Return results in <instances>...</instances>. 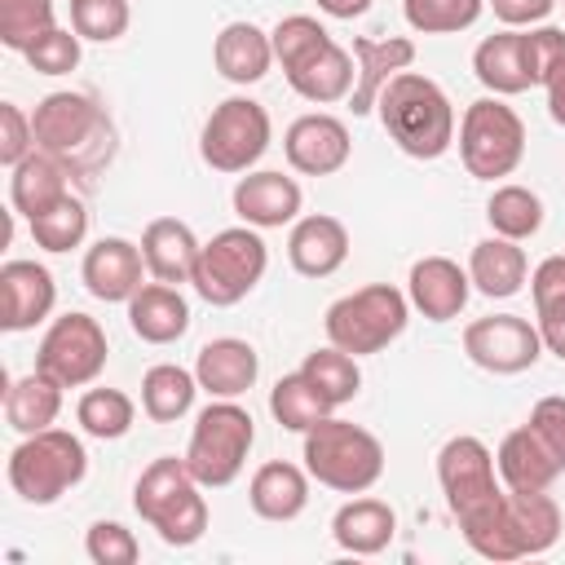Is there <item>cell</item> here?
<instances>
[{"label": "cell", "instance_id": "f1b7e54d", "mask_svg": "<svg viewBox=\"0 0 565 565\" xmlns=\"http://www.w3.org/2000/svg\"><path fill=\"white\" fill-rule=\"evenodd\" d=\"M13 177H9V203H13V212L18 216H40V212H49L53 203H62L66 194H71V168L57 159V154H49V150H31L18 168H9Z\"/></svg>", "mask_w": 565, "mask_h": 565}, {"label": "cell", "instance_id": "836d02e7", "mask_svg": "<svg viewBox=\"0 0 565 565\" xmlns=\"http://www.w3.org/2000/svg\"><path fill=\"white\" fill-rule=\"evenodd\" d=\"M194 393H199V375L177 362H159L141 375V411L154 424H177L181 415H190Z\"/></svg>", "mask_w": 565, "mask_h": 565}, {"label": "cell", "instance_id": "60d3db41", "mask_svg": "<svg viewBox=\"0 0 565 565\" xmlns=\"http://www.w3.org/2000/svg\"><path fill=\"white\" fill-rule=\"evenodd\" d=\"M53 0H0V44L26 53L44 31H53Z\"/></svg>", "mask_w": 565, "mask_h": 565}, {"label": "cell", "instance_id": "4316f807", "mask_svg": "<svg viewBox=\"0 0 565 565\" xmlns=\"http://www.w3.org/2000/svg\"><path fill=\"white\" fill-rule=\"evenodd\" d=\"M494 468H499V481H503L508 490H552V481L565 472L561 459L547 450V441H543L530 424L512 428V433L499 441Z\"/></svg>", "mask_w": 565, "mask_h": 565}, {"label": "cell", "instance_id": "11a10c76", "mask_svg": "<svg viewBox=\"0 0 565 565\" xmlns=\"http://www.w3.org/2000/svg\"><path fill=\"white\" fill-rule=\"evenodd\" d=\"M561 9H565V0H561Z\"/></svg>", "mask_w": 565, "mask_h": 565}, {"label": "cell", "instance_id": "f5cc1de1", "mask_svg": "<svg viewBox=\"0 0 565 565\" xmlns=\"http://www.w3.org/2000/svg\"><path fill=\"white\" fill-rule=\"evenodd\" d=\"M318 9H322L327 18H340V22H353V18H362V13L371 9V0H318Z\"/></svg>", "mask_w": 565, "mask_h": 565}, {"label": "cell", "instance_id": "7402d4cb", "mask_svg": "<svg viewBox=\"0 0 565 565\" xmlns=\"http://www.w3.org/2000/svg\"><path fill=\"white\" fill-rule=\"evenodd\" d=\"M282 75H287L291 93H300L305 102L331 106V102H344V97L353 93L358 66H353V53H349L344 44L327 40V44H318L313 53H305L300 62H291Z\"/></svg>", "mask_w": 565, "mask_h": 565}, {"label": "cell", "instance_id": "681fc988", "mask_svg": "<svg viewBox=\"0 0 565 565\" xmlns=\"http://www.w3.org/2000/svg\"><path fill=\"white\" fill-rule=\"evenodd\" d=\"M543 441H547V450L561 459V468H565V397H539L534 406H530V419H525Z\"/></svg>", "mask_w": 565, "mask_h": 565}, {"label": "cell", "instance_id": "816d5d0a", "mask_svg": "<svg viewBox=\"0 0 565 565\" xmlns=\"http://www.w3.org/2000/svg\"><path fill=\"white\" fill-rule=\"evenodd\" d=\"M543 88H547V115H552V124L565 128V62L552 71V79Z\"/></svg>", "mask_w": 565, "mask_h": 565}, {"label": "cell", "instance_id": "ba28073f", "mask_svg": "<svg viewBox=\"0 0 565 565\" xmlns=\"http://www.w3.org/2000/svg\"><path fill=\"white\" fill-rule=\"evenodd\" d=\"M252 441H256L252 411H243L238 397H216L194 419V433H190V446H185V463H190V472L199 477L203 490H221L243 472Z\"/></svg>", "mask_w": 565, "mask_h": 565}, {"label": "cell", "instance_id": "d590c367", "mask_svg": "<svg viewBox=\"0 0 565 565\" xmlns=\"http://www.w3.org/2000/svg\"><path fill=\"white\" fill-rule=\"evenodd\" d=\"M486 221H490L494 234H503V238H512V243L534 238V234L543 230V199H539L530 185H516V181L494 185V194H490V203H486Z\"/></svg>", "mask_w": 565, "mask_h": 565}, {"label": "cell", "instance_id": "8fae6325", "mask_svg": "<svg viewBox=\"0 0 565 565\" xmlns=\"http://www.w3.org/2000/svg\"><path fill=\"white\" fill-rule=\"evenodd\" d=\"M269 110L252 97H225L221 106H212V115L203 119L199 132V154L212 172L238 177L252 172L260 163V154L269 150Z\"/></svg>", "mask_w": 565, "mask_h": 565}, {"label": "cell", "instance_id": "c3c4849f", "mask_svg": "<svg viewBox=\"0 0 565 565\" xmlns=\"http://www.w3.org/2000/svg\"><path fill=\"white\" fill-rule=\"evenodd\" d=\"M31 150H35L31 115H22L18 102H0V163L4 168H18Z\"/></svg>", "mask_w": 565, "mask_h": 565}, {"label": "cell", "instance_id": "9c48e42d", "mask_svg": "<svg viewBox=\"0 0 565 565\" xmlns=\"http://www.w3.org/2000/svg\"><path fill=\"white\" fill-rule=\"evenodd\" d=\"M265 269H269V252H265L260 230L230 225V230H221V234H212L203 243L199 265H194V291L207 305L230 309V305H238V300H247L256 291Z\"/></svg>", "mask_w": 565, "mask_h": 565}, {"label": "cell", "instance_id": "52a82bcc", "mask_svg": "<svg viewBox=\"0 0 565 565\" xmlns=\"http://www.w3.org/2000/svg\"><path fill=\"white\" fill-rule=\"evenodd\" d=\"M406 318H411L406 291H397L393 282H366V287L340 296L327 309L322 327H327V344H335L353 358H366V353L388 349L406 331Z\"/></svg>", "mask_w": 565, "mask_h": 565}, {"label": "cell", "instance_id": "db71d44e", "mask_svg": "<svg viewBox=\"0 0 565 565\" xmlns=\"http://www.w3.org/2000/svg\"><path fill=\"white\" fill-rule=\"evenodd\" d=\"M539 335H543V349L556 353L565 362V318H552V322H539Z\"/></svg>", "mask_w": 565, "mask_h": 565}, {"label": "cell", "instance_id": "7a4b0ae2", "mask_svg": "<svg viewBox=\"0 0 565 565\" xmlns=\"http://www.w3.org/2000/svg\"><path fill=\"white\" fill-rule=\"evenodd\" d=\"M35 150L57 154L75 177H97L115 159V124L88 93H49L35 115Z\"/></svg>", "mask_w": 565, "mask_h": 565}, {"label": "cell", "instance_id": "d6a6232c", "mask_svg": "<svg viewBox=\"0 0 565 565\" xmlns=\"http://www.w3.org/2000/svg\"><path fill=\"white\" fill-rule=\"evenodd\" d=\"M57 415H62V384L49 380L44 371H31L4 388V419L13 433L22 437L44 433L57 424Z\"/></svg>", "mask_w": 565, "mask_h": 565}, {"label": "cell", "instance_id": "f907efd6", "mask_svg": "<svg viewBox=\"0 0 565 565\" xmlns=\"http://www.w3.org/2000/svg\"><path fill=\"white\" fill-rule=\"evenodd\" d=\"M490 9H494V18L503 22V26H534V22H543L561 0H486Z\"/></svg>", "mask_w": 565, "mask_h": 565}, {"label": "cell", "instance_id": "ffe728a7", "mask_svg": "<svg viewBox=\"0 0 565 565\" xmlns=\"http://www.w3.org/2000/svg\"><path fill=\"white\" fill-rule=\"evenodd\" d=\"M472 296V278L468 269H459V260L450 256H424L411 265L406 274V300L415 313H424L428 322H450L463 313Z\"/></svg>", "mask_w": 565, "mask_h": 565}, {"label": "cell", "instance_id": "8992f818", "mask_svg": "<svg viewBox=\"0 0 565 565\" xmlns=\"http://www.w3.org/2000/svg\"><path fill=\"white\" fill-rule=\"evenodd\" d=\"M84 472H88V450L66 428L31 433L9 450V486L31 508L57 503L66 490L84 481Z\"/></svg>", "mask_w": 565, "mask_h": 565}, {"label": "cell", "instance_id": "2e32d148", "mask_svg": "<svg viewBox=\"0 0 565 565\" xmlns=\"http://www.w3.org/2000/svg\"><path fill=\"white\" fill-rule=\"evenodd\" d=\"M234 216L252 230H282V225H296L300 221V185L296 177L278 172V168H260V172H247L234 181Z\"/></svg>", "mask_w": 565, "mask_h": 565}, {"label": "cell", "instance_id": "4dcf8cb0", "mask_svg": "<svg viewBox=\"0 0 565 565\" xmlns=\"http://www.w3.org/2000/svg\"><path fill=\"white\" fill-rule=\"evenodd\" d=\"M468 278H472V287H477L481 296L508 300V296H516V291L525 287L530 260H525L521 243H512V238H503V234H490V238H481V243L472 247V256H468Z\"/></svg>", "mask_w": 565, "mask_h": 565}, {"label": "cell", "instance_id": "83f0119b", "mask_svg": "<svg viewBox=\"0 0 565 565\" xmlns=\"http://www.w3.org/2000/svg\"><path fill=\"white\" fill-rule=\"evenodd\" d=\"M212 62L230 84H243V88L260 84L274 66V40L256 22H225L221 35L212 40Z\"/></svg>", "mask_w": 565, "mask_h": 565}, {"label": "cell", "instance_id": "5b68a950", "mask_svg": "<svg viewBox=\"0 0 565 565\" xmlns=\"http://www.w3.org/2000/svg\"><path fill=\"white\" fill-rule=\"evenodd\" d=\"M305 468L318 486L335 494H366L384 477V441L349 419H318L305 433Z\"/></svg>", "mask_w": 565, "mask_h": 565}, {"label": "cell", "instance_id": "5bb4252c", "mask_svg": "<svg viewBox=\"0 0 565 565\" xmlns=\"http://www.w3.org/2000/svg\"><path fill=\"white\" fill-rule=\"evenodd\" d=\"M463 353L490 375H521L543 358V335L521 313H486L463 327Z\"/></svg>", "mask_w": 565, "mask_h": 565}, {"label": "cell", "instance_id": "1f68e13d", "mask_svg": "<svg viewBox=\"0 0 565 565\" xmlns=\"http://www.w3.org/2000/svg\"><path fill=\"white\" fill-rule=\"evenodd\" d=\"M472 71L477 79L494 93V97H516L530 84V71H525V57H521V31L516 26H503L494 35H486L477 49H472Z\"/></svg>", "mask_w": 565, "mask_h": 565}, {"label": "cell", "instance_id": "ee69618b", "mask_svg": "<svg viewBox=\"0 0 565 565\" xmlns=\"http://www.w3.org/2000/svg\"><path fill=\"white\" fill-rule=\"evenodd\" d=\"M269 40H274V62L287 71L291 62H300L305 53H313L318 44H327L331 31H327L318 18H309V13H291V18H282V22L269 31Z\"/></svg>", "mask_w": 565, "mask_h": 565}, {"label": "cell", "instance_id": "3957f363", "mask_svg": "<svg viewBox=\"0 0 565 565\" xmlns=\"http://www.w3.org/2000/svg\"><path fill=\"white\" fill-rule=\"evenodd\" d=\"M375 110L393 146L411 159H441L455 141V106L441 84L419 71H402L397 79H388Z\"/></svg>", "mask_w": 565, "mask_h": 565}, {"label": "cell", "instance_id": "9a60e30c", "mask_svg": "<svg viewBox=\"0 0 565 565\" xmlns=\"http://www.w3.org/2000/svg\"><path fill=\"white\" fill-rule=\"evenodd\" d=\"M282 154L287 163L300 172V177H331L349 163L353 154V137H349V124L327 115V110H313V115H300L287 124L282 132Z\"/></svg>", "mask_w": 565, "mask_h": 565}, {"label": "cell", "instance_id": "b9f144b4", "mask_svg": "<svg viewBox=\"0 0 565 565\" xmlns=\"http://www.w3.org/2000/svg\"><path fill=\"white\" fill-rule=\"evenodd\" d=\"M128 0H71V26L79 31V40L110 44L128 31Z\"/></svg>", "mask_w": 565, "mask_h": 565}, {"label": "cell", "instance_id": "f6af8a7d", "mask_svg": "<svg viewBox=\"0 0 565 565\" xmlns=\"http://www.w3.org/2000/svg\"><path fill=\"white\" fill-rule=\"evenodd\" d=\"M521 57H525L530 84H547L552 71L565 62V26H525L521 31Z\"/></svg>", "mask_w": 565, "mask_h": 565}, {"label": "cell", "instance_id": "d6986e66", "mask_svg": "<svg viewBox=\"0 0 565 565\" xmlns=\"http://www.w3.org/2000/svg\"><path fill=\"white\" fill-rule=\"evenodd\" d=\"M353 53V93H349V110L353 115H371L380 93L388 88V79H397L402 71H411L415 62V40L411 35H384V40H371V35H353L349 44Z\"/></svg>", "mask_w": 565, "mask_h": 565}, {"label": "cell", "instance_id": "e0dca14e", "mask_svg": "<svg viewBox=\"0 0 565 565\" xmlns=\"http://www.w3.org/2000/svg\"><path fill=\"white\" fill-rule=\"evenodd\" d=\"M146 256H141V243H128L119 234L110 238H97L84 260H79V278L88 287V296L106 300V305H128L132 291L146 282Z\"/></svg>", "mask_w": 565, "mask_h": 565}, {"label": "cell", "instance_id": "6da1fadb", "mask_svg": "<svg viewBox=\"0 0 565 565\" xmlns=\"http://www.w3.org/2000/svg\"><path fill=\"white\" fill-rule=\"evenodd\" d=\"M561 503L547 490H508L477 512L472 521H463V543L486 556V561H525V556H543L556 547L561 539Z\"/></svg>", "mask_w": 565, "mask_h": 565}, {"label": "cell", "instance_id": "f546056e", "mask_svg": "<svg viewBox=\"0 0 565 565\" xmlns=\"http://www.w3.org/2000/svg\"><path fill=\"white\" fill-rule=\"evenodd\" d=\"M247 503L260 521H296L309 503V468L269 459L247 481Z\"/></svg>", "mask_w": 565, "mask_h": 565}, {"label": "cell", "instance_id": "44dd1931", "mask_svg": "<svg viewBox=\"0 0 565 565\" xmlns=\"http://www.w3.org/2000/svg\"><path fill=\"white\" fill-rule=\"evenodd\" d=\"M287 260L300 278H331L349 260V225L327 212H309L287 234Z\"/></svg>", "mask_w": 565, "mask_h": 565}, {"label": "cell", "instance_id": "ab89813d", "mask_svg": "<svg viewBox=\"0 0 565 565\" xmlns=\"http://www.w3.org/2000/svg\"><path fill=\"white\" fill-rule=\"evenodd\" d=\"M486 0H402L406 26L419 35H455L481 18Z\"/></svg>", "mask_w": 565, "mask_h": 565}, {"label": "cell", "instance_id": "277c9868", "mask_svg": "<svg viewBox=\"0 0 565 565\" xmlns=\"http://www.w3.org/2000/svg\"><path fill=\"white\" fill-rule=\"evenodd\" d=\"M132 508L168 547H190L207 534V499L185 455L150 459V468L132 486Z\"/></svg>", "mask_w": 565, "mask_h": 565}, {"label": "cell", "instance_id": "7bdbcfd3", "mask_svg": "<svg viewBox=\"0 0 565 565\" xmlns=\"http://www.w3.org/2000/svg\"><path fill=\"white\" fill-rule=\"evenodd\" d=\"M79 53H84L79 31H75V26H53V31H44L22 57H26V66H31L35 75H71V71L79 66Z\"/></svg>", "mask_w": 565, "mask_h": 565}, {"label": "cell", "instance_id": "e575fe53", "mask_svg": "<svg viewBox=\"0 0 565 565\" xmlns=\"http://www.w3.org/2000/svg\"><path fill=\"white\" fill-rule=\"evenodd\" d=\"M269 415H274V424L287 428V433H309L318 419L331 415V402L313 388V380H309L305 371H291V375H282V380L269 388Z\"/></svg>", "mask_w": 565, "mask_h": 565}, {"label": "cell", "instance_id": "bcb514c9", "mask_svg": "<svg viewBox=\"0 0 565 565\" xmlns=\"http://www.w3.org/2000/svg\"><path fill=\"white\" fill-rule=\"evenodd\" d=\"M84 552L93 565H132L141 556L132 530H124L119 521H93L84 534Z\"/></svg>", "mask_w": 565, "mask_h": 565}, {"label": "cell", "instance_id": "cb8c5ba5", "mask_svg": "<svg viewBox=\"0 0 565 565\" xmlns=\"http://www.w3.org/2000/svg\"><path fill=\"white\" fill-rule=\"evenodd\" d=\"M194 375H199V388L207 397H243L260 375V358H256V349L247 340L221 335V340H207L199 349Z\"/></svg>", "mask_w": 565, "mask_h": 565}, {"label": "cell", "instance_id": "ac0fdd59", "mask_svg": "<svg viewBox=\"0 0 565 565\" xmlns=\"http://www.w3.org/2000/svg\"><path fill=\"white\" fill-rule=\"evenodd\" d=\"M57 305V282L40 260H4L0 265V331L18 335L40 327Z\"/></svg>", "mask_w": 565, "mask_h": 565}, {"label": "cell", "instance_id": "d4e9b609", "mask_svg": "<svg viewBox=\"0 0 565 565\" xmlns=\"http://www.w3.org/2000/svg\"><path fill=\"white\" fill-rule=\"evenodd\" d=\"M393 534H397V512L371 494H353L331 516V539L349 556H380L393 543Z\"/></svg>", "mask_w": 565, "mask_h": 565}, {"label": "cell", "instance_id": "4fadbf2b", "mask_svg": "<svg viewBox=\"0 0 565 565\" xmlns=\"http://www.w3.org/2000/svg\"><path fill=\"white\" fill-rule=\"evenodd\" d=\"M437 486H441L446 508H450V516L459 525L472 521L477 512H486L503 494V481H499L490 446L481 437H468V433L450 437L437 450Z\"/></svg>", "mask_w": 565, "mask_h": 565}, {"label": "cell", "instance_id": "74e56055", "mask_svg": "<svg viewBox=\"0 0 565 565\" xmlns=\"http://www.w3.org/2000/svg\"><path fill=\"white\" fill-rule=\"evenodd\" d=\"M300 371H305V375L313 380V388L331 402V411H335V406H344V402H353V397H358V388H362L358 358H353V353H344V349H335V344L305 353Z\"/></svg>", "mask_w": 565, "mask_h": 565}, {"label": "cell", "instance_id": "8d00e7d4", "mask_svg": "<svg viewBox=\"0 0 565 565\" xmlns=\"http://www.w3.org/2000/svg\"><path fill=\"white\" fill-rule=\"evenodd\" d=\"M75 419H79V428L88 437L119 441L137 419V402L124 388H84V397L75 406Z\"/></svg>", "mask_w": 565, "mask_h": 565}, {"label": "cell", "instance_id": "7dc6e473", "mask_svg": "<svg viewBox=\"0 0 565 565\" xmlns=\"http://www.w3.org/2000/svg\"><path fill=\"white\" fill-rule=\"evenodd\" d=\"M530 296H534V322L565 318V256H547L534 265Z\"/></svg>", "mask_w": 565, "mask_h": 565}, {"label": "cell", "instance_id": "484cf974", "mask_svg": "<svg viewBox=\"0 0 565 565\" xmlns=\"http://www.w3.org/2000/svg\"><path fill=\"white\" fill-rule=\"evenodd\" d=\"M128 327L146 344H172L190 331V305L172 282H141L128 300Z\"/></svg>", "mask_w": 565, "mask_h": 565}, {"label": "cell", "instance_id": "7c38bea8", "mask_svg": "<svg viewBox=\"0 0 565 565\" xmlns=\"http://www.w3.org/2000/svg\"><path fill=\"white\" fill-rule=\"evenodd\" d=\"M106 358H110V344H106L102 322L79 313V309H71V313L53 318L49 331L40 335L35 371L57 380L62 388H84L106 371Z\"/></svg>", "mask_w": 565, "mask_h": 565}, {"label": "cell", "instance_id": "603a6c76", "mask_svg": "<svg viewBox=\"0 0 565 565\" xmlns=\"http://www.w3.org/2000/svg\"><path fill=\"white\" fill-rule=\"evenodd\" d=\"M199 252H203V243L194 238V230L181 216H154L141 230V256H146L150 278H159V282H172V287L194 282Z\"/></svg>", "mask_w": 565, "mask_h": 565}, {"label": "cell", "instance_id": "f35d334b", "mask_svg": "<svg viewBox=\"0 0 565 565\" xmlns=\"http://www.w3.org/2000/svg\"><path fill=\"white\" fill-rule=\"evenodd\" d=\"M31 225V238H35V247H44V252H71V247H79L84 243V234H88V207L75 199V194H66L62 203H53L49 212H40V216H31L26 221Z\"/></svg>", "mask_w": 565, "mask_h": 565}, {"label": "cell", "instance_id": "30bf717a", "mask_svg": "<svg viewBox=\"0 0 565 565\" xmlns=\"http://www.w3.org/2000/svg\"><path fill=\"white\" fill-rule=\"evenodd\" d=\"M459 159L468 177L499 181L512 177L525 159V124L503 97H477L459 119Z\"/></svg>", "mask_w": 565, "mask_h": 565}]
</instances>
